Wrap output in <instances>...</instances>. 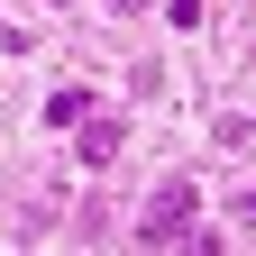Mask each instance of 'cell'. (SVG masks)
Returning <instances> with one entry per match:
<instances>
[{
  "instance_id": "cell-1",
  "label": "cell",
  "mask_w": 256,
  "mask_h": 256,
  "mask_svg": "<svg viewBox=\"0 0 256 256\" xmlns=\"http://www.w3.org/2000/svg\"><path fill=\"white\" fill-rule=\"evenodd\" d=\"M183 229H192V183L174 174V183H156V202H146V229H138V238H146V247H165V238H183Z\"/></svg>"
},
{
  "instance_id": "cell-2",
  "label": "cell",
  "mask_w": 256,
  "mask_h": 256,
  "mask_svg": "<svg viewBox=\"0 0 256 256\" xmlns=\"http://www.w3.org/2000/svg\"><path fill=\"white\" fill-rule=\"evenodd\" d=\"M119 138H128V128H119L110 110H92V119H82V165H110V156H119Z\"/></svg>"
},
{
  "instance_id": "cell-3",
  "label": "cell",
  "mask_w": 256,
  "mask_h": 256,
  "mask_svg": "<svg viewBox=\"0 0 256 256\" xmlns=\"http://www.w3.org/2000/svg\"><path fill=\"white\" fill-rule=\"evenodd\" d=\"M46 119H55V128H74V119H92V101H82V92H55V101H46Z\"/></svg>"
},
{
  "instance_id": "cell-4",
  "label": "cell",
  "mask_w": 256,
  "mask_h": 256,
  "mask_svg": "<svg viewBox=\"0 0 256 256\" xmlns=\"http://www.w3.org/2000/svg\"><path fill=\"white\" fill-rule=\"evenodd\" d=\"M183 256H220V229H183Z\"/></svg>"
},
{
  "instance_id": "cell-5",
  "label": "cell",
  "mask_w": 256,
  "mask_h": 256,
  "mask_svg": "<svg viewBox=\"0 0 256 256\" xmlns=\"http://www.w3.org/2000/svg\"><path fill=\"white\" fill-rule=\"evenodd\" d=\"M101 10H119V18H128V10H146V0H101Z\"/></svg>"
}]
</instances>
